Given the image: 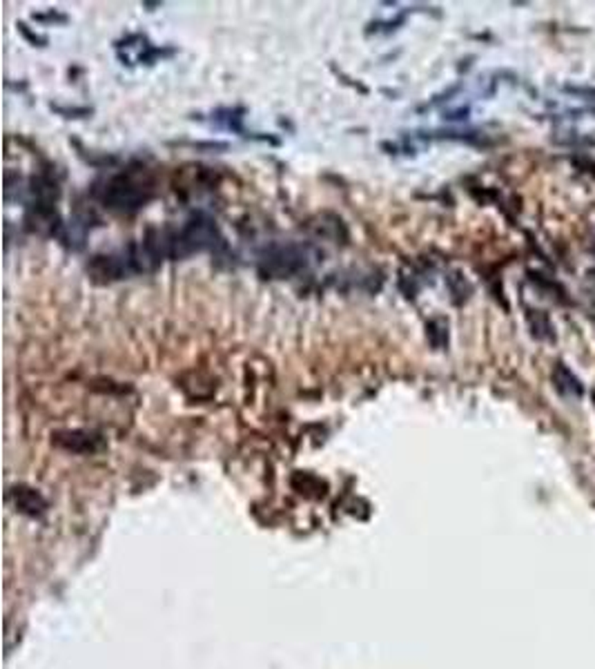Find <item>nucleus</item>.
<instances>
[{
	"label": "nucleus",
	"mask_w": 595,
	"mask_h": 669,
	"mask_svg": "<svg viewBox=\"0 0 595 669\" xmlns=\"http://www.w3.org/2000/svg\"><path fill=\"white\" fill-rule=\"evenodd\" d=\"M152 197V183L145 172H123L105 185L103 199L114 210H139Z\"/></svg>",
	"instance_id": "obj_1"
},
{
	"label": "nucleus",
	"mask_w": 595,
	"mask_h": 669,
	"mask_svg": "<svg viewBox=\"0 0 595 669\" xmlns=\"http://www.w3.org/2000/svg\"><path fill=\"white\" fill-rule=\"evenodd\" d=\"M54 442L74 453H94L103 446L100 437L96 433H87V431H60L54 435Z\"/></svg>",
	"instance_id": "obj_2"
},
{
	"label": "nucleus",
	"mask_w": 595,
	"mask_h": 669,
	"mask_svg": "<svg viewBox=\"0 0 595 669\" xmlns=\"http://www.w3.org/2000/svg\"><path fill=\"white\" fill-rule=\"evenodd\" d=\"M551 379H553V386H556V390L562 397L580 399L584 395V384L580 382V377L573 373L567 364L558 362L556 366H553Z\"/></svg>",
	"instance_id": "obj_3"
},
{
	"label": "nucleus",
	"mask_w": 595,
	"mask_h": 669,
	"mask_svg": "<svg viewBox=\"0 0 595 669\" xmlns=\"http://www.w3.org/2000/svg\"><path fill=\"white\" fill-rule=\"evenodd\" d=\"M303 257L301 252H296V248H292V245H288V248H274L270 254H268V259H265V263H268V270L272 275H290L294 270H299V268L303 266Z\"/></svg>",
	"instance_id": "obj_4"
},
{
	"label": "nucleus",
	"mask_w": 595,
	"mask_h": 669,
	"mask_svg": "<svg viewBox=\"0 0 595 669\" xmlns=\"http://www.w3.org/2000/svg\"><path fill=\"white\" fill-rule=\"evenodd\" d=\"M9 496H12V500H14V504H16V509H18L20 513H25V516L38 518V516H43L45 509H47L45 498L40 496L38 491L29 489V487H23V485H20V487H14V489H12V493H9Z\"/></svg>",
	"instance_id": "obj_5"
},
{
	"label": "nucleus",
	"mask_w": 595,
	"mask_h": 669,
	"mask_svg": "<svg viewBox=\"0 0 595 669\" xmlns=\"http://www.w3.org/2000/svg\"><path fill=\"white\" fill-rule=\"evenodd\" d=\"M526 322L531 328V335L540 339V342L547 344H556L558 335H556V326H553L551 317L544 311H535V308H526Z\"/></svg>",
	"instance_id": "obj_6"
},
{
	"label": "nucleus",
	"mask_w": 595,
	"mask_h": 669,
	"mask_svg": "<svg viewBox=\"0 0 595 669\" xmlns=\"http://www.w3.org/2000/svg\"><path fill=\"white\" fill-rule=\"evenodd\" d=\"M529 279H531V284H535V288H540V290H544L547 295H551L556 302H560V304H569L567 290H564V288H562V284H558L556 279H551V277H547L544 272H535V270H531V272H529Z\"/></svg>",
	"instance_id": "obj_7"
},
{
	"label": "nucleus",
	"mask_w": 595,
	"mask_h": 669,
	"mask_svg": "<svg viewBox=\"0 0 595 669\" xmlns=\"http://www.w3.org/2000/svg\"><path fill=\"white\" fill-rule=\"evenodd\" d=\"M578 163H580L582 168H587V172L591 174V177H595V161H591V159H578Z\"/></svg>",
	"instance_id": "obj_8"
},
{
	"label": "nucleus",
	"mask_w": 595,
	"mask_h": 669,
	"mask_svg": "<svg viewBox=\"0 0 595 669\" xmlns=\"http://www.w3.org/2000/svg\"><path fill=\"white\" fill-rule=\"evenodd\" d=\"M589 279H591V281H595V270H589Z\"/></svg>",
	"instance_id": "obj_9"
},
{
	"label": "nucleus",
	"mask_w": 595,
	"mask_h": 669,
	"mask_svg": "<svg viewBox=\"0 0 595 669\" xmlns=\"http://www.w3.org/2000/svg\"><path fill=\"white\" fill-rule=\"evenodd\" d=\"M591 252L595 254V239H593V243H591Z\"/></svg>",
	"instance_id": "obj_10"
},
{
	"label": "nucleus",
	"mask_w": 595,
	"mask_h": 669,
	"mask_svg": "<svg viewBox=\"0 0 595 669\" xmlns=\"http://www.w3.org/2000/svg\"><path fill=\"white\" fill-rule=\"evenodd\" d=\"M593 404H595V395H593Z\"/></svg>",
	"instance_id": "obj_11"
}]
</instances>
